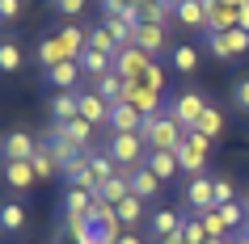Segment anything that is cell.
<instances>
[{
    "label": "cell",
    "mask_w": 249,
    "mask_h": 244,
    "mask_svg": "<svg viewBox=\"0 0 249 244\" xmlns=\"http://www.w3.org/2000/svg\"><path fill=\"white\" fill-rule=\"evenodd\" d=\"M236 17H241V9H228V4H220V0H211V9H207V30H203V34L236 30Z\"/></svg>",
    "instance_id": "22"
},
{
    "label": "cell",
    "mask_w": 249,
    "mask_h": 244,
    "mask_svg": "<svg viewBox=\"0 0 249 244\" xmlns=\"http://www.w3.org/2000/svg\"><path fill=\"white\" fill-rule=\"evenodd\" d=\"M89 206H93V194H89V190L68 185V194H64V215H89Z\"/></svg>",
    "instance_id": "32"
},
{
    "label": "cell",
    "mask_w": 249,
    "mask_h": 244,
    "mask_svg": "<svg viewBox=\"0 0 249 244\" xmlns=\"http://www.w3.org/2000/svg\"><path fill=\"white\" fill-rule=\"evenodd\" d=\"M0 177H4V185H9V190H34L38 173H34V164H30V160H4V164H0Z\"/></svg>",
    "instance_id": "13"
},
{
    "label": "cell",
    "mask_w": 249,
    "mask_h": 244,
    "mask_svg": "<svg viewBox=\"0 0 249 244\" xmlns=\"http://www.w3.org/2000/svg\"><path fill=\"white\" fill-rule=\"evenodd\" d=\"M80 64L76 59H68V64H55V67H47V80H51L55 89H64V93H76L80 89Z\"/></svg>",
    "instance_id": "19"
},
{
    "label": "cell",
    "mask_w": 249,
    "mask_h": 244,
    "mask_svg": "<svg viewBox=\"0 0 249 244\" xmlns=\"http://www.w3.org/2000/svg\"><path fill=\"white\" fill-rule=\"evenodd\" d=\"M148 64H152V55H144L140 47H123V51L114 55V72L127 80V84L144 76V67H148Z\"/></svg>",
    "instance_id": "9"
},
{
    "label": "cell",
    "mask_w": 249,
    "mask_h": 244,
    "mask_svg": "<svg viewBox=\"0 0 249 244\" xmlns=\"http://www.w3.org/2000/svg\"><path fill=\"white\" fill-rule=\"evenodd\" d=\"M236 26H241V30H245V34H249V0H245V4H241V17H236Z\"/></svg>",
    "instance_id": "48"
},
{
    "label": "cell",
    "mask_w": 249,
    "mask_h": 244,
    "mask_svg": "<svg viewBox=\"0 0 249 244\" xmlns=\"http://www.w3.org/2000/svg\"><path fill=\"white\" fill-rule=\"evenodd\" d=\"M215 211H220V215H224V223H228V228H241V223H245V215H249V211H245V202H228V206H215Z\"/></svg>",
    "instance_id": "41"
},
{
    "label": "cell",
    "mask_w": 249,
    "mask_h": 244,
    "mask_svg": "<svg viewBox=\"0 0 249 244\" xmlns=\"http://www.w3.org/2000/svg\"><path fill=\"white\" fill-rule=\"evenodd\" d=\"M245 211H249V190H245Z\"/></svg>",
    "instance_id": "52"
},
{
    "label": "cell",
    "mask_w": 249,
    "mask_h": 244,
    "mask_svg": "<svg viewBox=\"0 0 249 244\" xmlns=\"http://www.w3.org/2000/svg\"><path fill=\"white\" fill-rule=\"evenodd\" d=\"M21 17V0H0V21H17Z\"/></svg>",
    "instance_id": "45"
},
{
    "label": "cell",
    "mask_w": 249,
    "mask_h": 244,
    "mask_svg": "<svg viewBox=\"0 0 249 244\" xmlns=\"http://www.w3.org/2000/svg\"><path fill=\"white\" fill-rule=\"evenodd\" d=\"M55 130H59V135H64V139H72L80 147V152H93V122H85V118H68V122H51Z\"/></svg>",
    "instance_id": "16"
},
{
    "label": "cell",
    "mask_w": 249,
    "mask_h": 244,
    "mask_svg": "<svg viewBox=\"0 0 249 244\" xmlns=\"http://www.w3.org/2000/svg\"><path fill=\"white\" fill-rule=\"evenodd\" d=\"M76 64H80V72H85L89 80H102L106 72H114V59H110V55H102V51H85Z\"/></svg>",
    "instance_id": "24"
},
{
    "label": "cell",
    "mask_w": 249,
    "mask_h": 244,
    "mask_svg": "<svg viewBox=\"0 0 249 244\" xmlns=\"http://www.w3.org/2000/svg\"><path fill=\"white\" fill-rule=\"evenodd\" d=\"M182 236H186V244H207L211 240V236H207V228H203V219H186V223H182Z\"/></svg>",
    "instance_id": "40"
},
{
    "label": "cell",
    "mask_w": 249,
    "mask_h": 244,
    "mask_svg": "<svg viewBox=\"0 0 249 244\" xmlns=\"http://www.w3.org/2000/svg\"><path fill=\"white\" fill-rule=\"evenodd\" d=\"M228 202H236L232 177H215V206H228Z\"/></svg>",
    "instance_id": "42"
},
{
    "label": "cell",
    "mask_w": 249,
    "mask_h": 244,
    "mask_svg": "<svg viewBox=\"0 0 249 244\" xmlns=\"http://www.w3.org/2000/svg\"><path fill=\"white\" fill-rule=\"evenodd\" d=\"M207 105H211V101H207V97H203L198 89H182V93H173V97H169V114L178 118L186 130H195Z\"/></svg>",
    "instance_id": "4"
},
{
    "label": "cell",
    "mask_w": 249,
    "mask_h": 244,
    "mask_svg": "<svg viewBox=\"0 0 249 244\" xmlns=\"http://www.w3.org/2000/svg\"><path fill=\"white\" fill-rule=\"evenodd\" d=\"M76 101H80V114H76V118L93 122V127H110V110H114V105L106 101L97 89H80V93H76Z\"/></svg>",
    "instance_id": "8"
},
{
    "label": "cell",
    "mask_w": 249,
    "mask_h": 244,
    "mask_svg": "<svg viewBox=\"0 0 249 244\" xmlns=\"http://www.w3.org/2000/svg\"><path fill=\"white\" fill-rule=\"evenodd\" d=\"M173 26H182V30H207V9L195 4V0H178V4H173Z\"/></svg>",
    "instance_id": "17"
},
{
    "label": "cell",
    "mask_w": 249,
    "mask_h": 244,
    "mask_svg": "<svg viewBox=\"0 0 249 244\" xmlns=\"http://www.w3.org/2000/svg\"><path fill=\"white\" fill-rule=\"evenodd\" d=\"M220 4H228V9H241V4H245V0H220Z\"/></svg>",
    "instance_id": "51"
},
{
    "label": "cell",
    "mask_w": 249,
    "mask_h": 244,
    "mask_svg": "<svg viewBox=\"0 0 249 244\" xmlns=\"http://www.w3.org/2000/svg\"><path fill=\"white\" fill-rule=\"evenodd\" d=\"M68 59H72V55H68V47H64L59 34H47V38L38 42V64H42V72L55 67V64H68Z\"/></svg>",
    "instance_id": "23"
},
{
    "label": "cell",
    "mask_w": 249,
    "mask_h": 244,
    "mask_svg": "<svg viewBox=\"0 0 249 244\" xmlns=\"http://www.w3.org/2000/svg\"><path fill=\"white\" fill-rule=\"evenodd\" d=\"M203 42H207V51L215 55V59H241V55L249 51V34L241 26L220 30V34H203Z\"/></svg>",
    "instance_id": "5"
},
{
    "label": "cell",
    "mask_w": 249,
    "mask_h": 244,
    "mask_svg": "<svg viewBox=\"0 0 249 244\" xmlns=\"http://www.w3.org/2000/svg\"><path fill=\"white\" fill-rule=\"evenodd\" d=\"M80 93V89H76ZM76 93H64V89H55L51 93V101H47V114L55 118V122H68V118H76L80 114V101H76Z\"/></svg>",
    "instance_id": "20"
},
{
    "label": "cell",
    "mask_w": 249,
    "mask_h": 244,
    "mask_svg": "<svg viewBox=\"0 0 249 244\" xmlns=\"http://www.w3.org/2000/svg\"><path fill=\"white\" fill-rule=\"evenodd\" d=\"M140 127H144V114H140L135 105L118 101L114 110H110V130H114V135H140Z\"/></svg>",
    "instance_id": "15"
},
{
    "label": "cell",
    "mask_w": 249,
    "mask_h": 244,
    "mask_svg": "<svg viewBox=\"0 0 249 244\" xmlns=\"http://www.w3.org/2000/svg\"><path fill=\"white\" fill-rule=\"evenodd\" d=\"M169 67H173V72H182V76H190V72L198 67V47H190V42H178V47L169 51Z\"/></svg>",
    "instance_id": "25"
},
{
    "label": "cell",
    "mask_w": 249,
    "mask_h": 244,
    "mask_svg": "<svg viewBox=\"0 0 249 244\" xmlns=\"http://www.w3.org/2000/svg\"><path fill=\"white\" fill-rule=\"evenodd\" d=\"M106 152H110V160H114L118 168H135V164L148 160V143H144V135H114V130H110Z\"/></svg>",
    "instance_id": "2"
},
{
    "label": "cell",
    "mask_w": 249,
    "mask_h": 244,
    "mask_svg": "<svg viewBox=\"0 0 249 244\" xmlns=\"http://www.w3.org/2000/svg\"><path fill=\"white\" fill-rule=\"evenodd\" d=\"M89 168H93V177H97V185L123 173V168H118L114 160H110V152H97V147H93V152H89Z\"/></svg>",
    "instance_id": "30"
},
{
    "label": "cell",
    "mask_w": 249,
    "mask_h": 244,
    "mask_svg": "<svg viewBox=\"0 0 249 244\" xmlns=\"http://www.w3.org/2000/svg\"><path fill=\"white\" fill-rule=\"evenodd\" d=\"M123 101L135 105L144 118H148V114H160V110H169V105H165V97H160V93H152V89H144V84H127Z\"/></svg>",
    "instance_id": "14"
},
{
    "label": "cell",
    "mask_w": 249,
    "mask_h": 244,
    "mask_svg": "<svg viewBox=\"0 0 249 244\" xmlns=\"http://www.w3.org/2000/svg\"><path fill=\"white\" fill-rule=\"evenodd\" d=\"M93 89L102 93V97H106L110 105H118V101H123V93H127V80L118 76V72H106L102 80H93Z\"/></svg>",
    "instance_id": "28"
},
{
    "label": "cell",
    "mask_w": 249,
    "mask_h": 244,
    "mask_svg": "<svg viewBox=\"0 0 249 244\" xmlns=\"http://www.w3.org/2000/svg\"><path fill=\"white\" fill-rule=\"evenodd\" d=\"M131 47H140V51L152 55V59H157V55H165V51H173V47H169V26L140 21V26H135V42H131Z\"/></svg>",
    "instance_id": "7"
},
{
    "label": "cell",
    "mask_w": 249,
    "mask_h": 244,
    "mask_svg": "<svg viewBox=\"0 0 249 244\" xmlns=\"http://www.w3.org/2000/svg\"><path fill=\"white\" fill-rule=\"evenodd\" d=\"M85 51H102V55H110V59H114L123 47L114 42V34H110L106 26H89V47H85Z\"/></svg>",
    "instance_id": "29"
},
{
    "label": "cell",
    "mask_w": 249,
    "mask_h": 244,
    "mask_svg": "<svg viewBox=\"0 0 249 244\" xmlns=\"http://www.w3.org/2000/svg\"><path fill=\"white\" fill-rule=\"evenodd\" d=\"M21 228H26V206L0 202V231H21Z\"/></svg>",
    "instance_id": "31"
},
{
    "label": "cell",
    "mask_w": 249,
    "mask_h": 244,
    "mask_svg": "<svg viewBox=\"0 0 249 244\" xmlns=\"http://www.w3.org/2000/svg\"><path fill=\"white\" fill-rule=\"evenodd\" d=\"M207 156H211V139H207V135H198V130H186L182 147H178V164H182V173H190V177L207 173Z\"/></svg>",
    "instance_id": "3"
},
{
    "label": "cell",
    "mask_w": 249,
    "mask_h": 244,
    "mask_svg": "<svg viewBox=\"0 0 249 244\" xmlns=\"http://www.w3.org/2000/svg\"><path fill=\"white\" fill-rule=\"evenodd\" d=\"M118 219H123V228H135L140 219H148V215H144V198H135V194H127V198L118 202Z\"/></svg>",
    "instance_id": "33"
},
{
    "label": "cell",
    "mask_w": 249,
    "mask_h": 244,
    "mask_svg": "<svg viewBox=\"0 0 249 244\" xmlns=\"http://www.w3.org/2000/svg\"><path fill=\"white\" fill-rule=\"evenodd\" d=\"M42 143V147H47V152H51V160H55V164H59V173H64V168L68 164H72V160H80V156H85V152H80V147H76V143H72V139H64V135H59V130H47V139H38Z\"/></svg>",
    "instance_id": "10"
},
{
    "label": "cell",
    "mask_w": 249,
    "mask_h": 244,
    "mask_svg": "<svg viewBox=\"0 0 249 244\" xmlns=\"http://www.w3.org/2000/svg\"><path fill=\"white\" fill-rule=\"evenodd\" d=\"M123 173H127V181H131V194H135V198H144V202H148V198H157V194H160V185H165V181H160L148 164L123 168Z\"/></svg>",
    "instance_id": "11"
},
{
    "label": "cell",
    "mask_w": 249,
    "mask_h": 244,
    "mask_svg": "<svg viewBox=\"0 0 249 244\" xmlns=\"http://www.w3.org/2000/svg\"><path fill=\"white\" fill-rule=\"evenodd\" d=\"M198 219H203V228H207V236H211V240H220V236H232V228L224 223V215H220V211H203Z\"/></svg>",
    "instance_id": "38"
},
{
    "label": "cell",
    "mask_w": 249,
    "mask_h": 244,
    "mask_svg": "<svg viewBox=\"0 0 249 244\" xmlns=\"http://www.w3.org/2000/svg\"><path fill=\"white\" fill-rule=\"evenodd\" d=\"M131 194V181H127V173H118V177H110V181H102V190H97V198L102 202H110V206H118L123 198Z\"/></svg>",
    "instance_id": "27"
},
{
    "label": "cell",
    "mask_w": 249,
    "mask_h": 244,
    "mask_svg": "<svg viewBox=\"0 0 249 244\" xmlns=\"http://www.w3.org/2000/svg\"><path fill=\"white\" fill-rule=\"evenodd\" d=\"M186 206H190L195 215H203V211H215V177L198 173V177L186 181Z\"/></svg>",
    "instance_id": "6"
},
{
    "label": "cell",
    "mask_w": 249,
    "mask_h": 244,
    "mask_svg": "<svg viewBox=\"0 0 249 244\" xmlns=\"http://www.w3.org/2000/svg\"><path fill=\"white\" fill-rule=\"evenodd\" d=\"M165 4H169V9H173V4H178V0H165Z\"/></svg>",
    "instance_id": "53"
},
{
    "label": "cell",
    "mask_w": 249,
    "mask_h": 244,
    "mask_svg": "<svg viewBox=\"0 0 249 244\" xmlns=\"http://www.w3.org/2000/svg\"><path fill=\"white\" fill-rule=\"evenodd\" d=\"M232 105L241 110V114H249V76L232 80Z\"/></svg>",
    "instance_id": "43"
},
{
    "label": "cell",
    "mask_w": 249,
    "mask_h": 244,
    "mask_svg": "<svg viewBox=\"0 0 249 244\" xmlns=\"http://www.w3.org/2000/svg\"><path fill=\"white\" fill-rule=\"evenodd\" d=\"M51 4H55L59 17H80L85 9H89V0H51Z\"/></svg>",
    "instance_id": "44"
},
{
    "label": "cell",
    "mask_w": 249,
    "mask_h": 244,
    "mask_svg": "<svg viewBox=\"0 0 249 244\" xmlns=\"http://www.w3.org/2000/svg\"><path fill=\"white\" fill-rule=\"evenodd\" d=\"M127 9H131V0H102V13L106 17H123Z\"/></svg>",
    "instance_id": "46"
},
{
    "label": "cell",
    "mask_w": 249,
    "mask_h": 244,
    "mask_svg": "<svg viewBox=\"0 0 249 244\" xmlns=\"http://www.w3.org/2000/svg\"><path fill=\"white\" fill-rule=\"evenodd\" d=\"M118 244H144V240H140V236H135V231L127 228V231H123V236H118Z\"/></svg>",
    "instance_id": "49"
},
{
    "label": "cell",
    "mask_w": 249,
    "mask_h": 244,
    "mask_svg": "<svg viewBox=\"0 0 249 244\" xmlns=\"http://www.w3.org/2000/svg\"><path fill=\"white\" fill-rule=\"evenodd\" d=\"M102 26L110 30V34H114V42H118V47H131V42H135V26L127 21V17H102Z\"/></svg>",
    "instance_id": "34"
},
{
    "label": "cell",
    "mask_w": 249,
    "mask_h": 244,
    "mask_svg": "<svg viewBox=\"0 0 249 244\" xmlns=\"http://www.w3.org/2000/svg\"><path fill=\"white\" fill-rule=\"evenodd\" d=\"M140 135H144L148 152H178L182 139H186V127L169 114V110H160V114H148V118H144Z\"/></svg>",
    "instance_id": "1"
},
{
    "label": "cell",
    "mask_w": 249,
    "mask_h": 244,
    "mask_svg": "<svg viewBox=\"0 0 249 244\" xmlns=\"http://www.w3.org/2000/svg\"><path fill=\"white\" fill-rule=\"evenodd\" d=\"M21 67V47L17 42H0V72H17Z\"/></svg>",
    "instance_id": "39"
},
{
    "label": "cell",
    "mask_w": 249,
    "mask_h": 244,
    "mask_svg": "<svg viewBox=\"0 0 249 244\" xmlns=\"http://www.w3.org/2000/svg\"><path fill=\"white\" fill-rule=\"evenodd\" d=\"M144 164L152 168L160 181H173V173H182V164H178V152H148Z\"/></svg>",
    "instance_id": "26"
},
{
    "label": "cell",
    "mask_w": 249,
    "mask_h": 244,
    "mask_svg": "<svg viewBox=\"0 0 249 244\" xmlns=\"http://www.w3.org/2000/svg\"><path fill=\"white\" fill-rule=\"evenodd\" d=\"M232 240H236V244H249V219H245V223H241V228L232 231Z\"/></svg>",
    "instance_id": "47"
},
{
    "label": "cell",
    "mask_w": 249,
    "mask_h": 244,
    "mask_svg": "<svg viewBox=\"0 0 249 244\" xmlns=\"http://www.w3.org/2000/svg\"><path fill=\"white\" fill-rule=\"evenodd\" d=\"M64 177H68V185H76V190H89L93 198H97V190H102V185H97V177H93V168H89V152L80 156V160H72V164L64 168Z\"/></svg>",
    "instance_id": "18"
},
{
    "label": "cell",
    "mask_w": 249,
    "mask_h": 244,
    "mask_svg": "<svg viewBox=\"0 0 249 244\" xmlns=\"http://www.w3.org/2000/svg\"><path fill=\"white\" fill-rule=\"evenodd\" d=\"M165 80H169V76H165V67H160L157 59H152V64L144 67V76H140V80H131V84H144V89H152V93H160V97H165Z\"/></svg>",
    "instance_id": "36"
},
{
    "label": "cell",
    "mask_w": 249,
    "mask_h": 244,
    "mask_svg": "<svg viewBox=\"0 0 249 244\" xmlns=\"http://www.w3.org/2000/svg\"><path fill=\"white\" fill-rule=\"evenodd\" d=\"M30 164H34V173H38V181H51V177H59V164L51 160V152H47L42 143H38V152L30 156Z\"/></svg>",
    "instance_id": "37"
},
{
    "label": "cell",
    "mask_w": 249,
    "mask_h": 244,
    "mask_svg": "<svg viewBox=\"0 0 249 244\" xmlns=\"http://www.w3.org/2000/svg\"><path fill=\"white\" fill-rule=\"evenodd\" d=\"M198 135H207V139H215V135H224V114L220 110H215V105H207V110H203V118H198Z\"/></svg>",
    "instance_id": "35"
},
{
    "label": "cell",
    "mask_w": 249,
    "mask_h": 244,
    "mask_svg": "<svg viewBox=\"0 0 249 244\" xmlns=\"http://www.w3.org/2000/svg\"><path fill=\"white\" fill-rule=\"evenodd\" d=\"M0 152H4V160H30V156L38 152V139L30 130H9L0 139Z\"/></svg>",
    "instance_id": "12"
},
{
    "label": "cell",
    "mask_w": 249,
    "mask_h": 244,
    "mask_svg": "<svg viewBox=\"0 0 249 244\" xmlns=\"http://www.w3.org/2000/svg\"><path fill=\"white\" fill-rule=\"evenodd\" d=\"M160 244H186V236H182V228L173 231V236H165V240H160Z\"/></svg>",
    "instance_id": "50"
},
{
    "label": "cell",
    "mask_w": 249,
    "mask_h": 244,
    "mask_svg": "<svg viewBox=\"0 0 249 244\" xmlns=\"http://www.w3.org/2000/svg\"><path fill=\"white\" fill-rule=\"evenodd\" d=\"M186 219L178 215V211H169V206H160V211H152V215H148V231H152V236H157V240H165V236H173V231L182 228Z\"/></svg>",
    "instance_id": "21"
}]
</instances>
